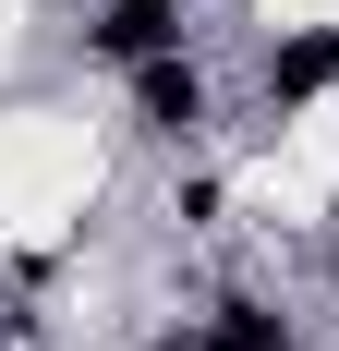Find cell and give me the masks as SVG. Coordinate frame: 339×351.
Here are the masks:
<instances>
[{
    "mask_svg": "<svg viewBox=\"0 0 339 351\" xmlns=\"http://www.w3.org/2000/svg\"><path fill=\"white\" fill-rule=\"evenodd\" d=\"M109 49H134V61H158V36H170V0H121V12H109Z\"/></svg>",
    "mask_w": 339,
    "mask_h": 351,
    "instance_id": "3957f363",
    "label": "cell"
},
{
    "mask_svg": "<svg viewBox=\"0 0 339 351\" xmlns=\"http://www.w3.org/2000/svg\"><path fill=\"white\" fill-rule=\"evenodd\" d=\"M170 351H182V339H170ZM194 351H206V339H194Z\"/></svg>",
    "mask_w": 339,
    "mask_h": 351,
    "instance_id": "5b68a950",
    "label": "cell"
},
{
    "mask_svg": "<svg viewBox=\"0 0 339 351\" xmlns=\"http://www.w3.org/2000/svg\"><path fill=\"white\" fill-rule=\"evenodd\" d=\"M206 351H279V315H255V303H231V315H218V339Z\"/></svg>",
    "mask_w": 339,
    "mask_h": 351,
    "instance_id": "277c9868",
    "label": "cell"
},
{
    "mask_svg": "<svg viewBox=\"0 0 339 351\" xmlns=\"http://www.w3.org/2000/svg\"><path fill=\"white\" fill-rule=\"evenodd\" d=\"M145 121H158V134H194V121H206V85L182 61H145Z\"/></svg>",
    "mask_w": 339,
    "mask_h": 351,
    "instance_id": "6da1fadb",
    "label": "cell"
},
{
    "mask_svg": "<svg viewBox=\"0 0 339 351\" xmlns=\"http://www.w3.org/2000/svg\"><path fill=\"white\" fill-rule=\"evenodd\" d=\"M339 85V36H303V49H279V97H315Z\"/></svg>",
    "mask_w": 339,
    "mask_h": 351,
    "instance_id": "7a4b0ae2",
    "label": "cell"
}]
</instances>
